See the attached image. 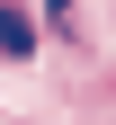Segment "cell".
<instances>
[{"label": "cell", "mask_w": 116, "mask_h": 125, "mask_svg": "<svg viewBox=\"0 0 116 125\" xmlns=\"http://www.w3.org/2000/svg\"><path fill=\"white\" fill-rule=\"evenodd\" d=\"M27 54H36V27L18 9H0V62H27Z\"/></svg>", "instance_id": "1"}]
</instances>
